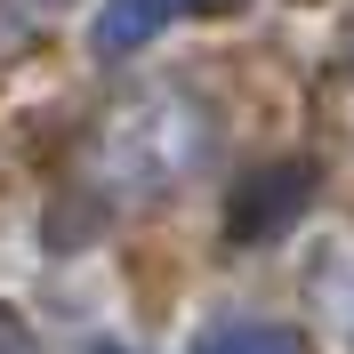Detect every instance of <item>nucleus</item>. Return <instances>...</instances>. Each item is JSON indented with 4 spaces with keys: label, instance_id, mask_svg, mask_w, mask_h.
I'll return each instance as SVG.
<instances>
[{
    "label": "nucleus",
    "instance_id": "1",
    "mask_svg": "<svg viewBox=\"0 0 354 354\" xmlns=\"http://www.w3.org/2000/svg\"><path fill=\"white\" fill-rule=\"evenodd\" d=\"M177 8H185V0H105V17H97V48H137V41H153Z\"/></svg>",
    "mask_w": 354,
    "mask_h": 354
},
{
    "label": "nucleus",
    "instance_id": "2",
    "mask_svg": "<svg viewBox=\"0 0 354 354\" xmlns=\"http://www.w3.org/2000/svg\"><path fill=\"white\" fill-rule=\"evenodd\" d=\"M201 354H306V338L282 330V322H225V330L201 338Z\"/></svg>",
    "mask_w": 354,
    "mask_h": 354
},
{
    "label": "nucleus",
    "instance_id": "3",
    "mask_svg": "<svg viewBox=\"0 0 354 354\" xmlns=\"http://www.w3.org/2000/svg\"><path fill=\"white\" fill-rule=\"evenodd\" d=\"M0 354H32V338H24L17 322H8V314H0Z\"/></svg>",
    "mask_w": 354,
    "mask_h": 354
}]
</instances>
